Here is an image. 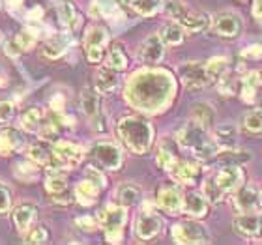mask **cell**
Masks as SVG:
<instances>
[{"label":"cell","instance_id":"cell-24","mask_svg":"<svg viewBox=\"0 0 262 245\" xmlns=\"http://www.w3.org/2000/svg\"><path fill=\"white\" fill-rule=\"evenodd\" d=\"M68 45H70V38H68L66 34H53V36H49V38L45 39L43 47H41V53H43L45 58L56 60V58H60L66 53Z\"/></svg>","mask_w":262,"mask_h":245},{"label":"cell","instance_id":"cell-42","mask_svg":"<svg viewBox=\"0 0 262 245\" xmlns=\"http://www.w3.org/2000/svg\"><path fill=\"white\" fill-rule=\"evenodd\" d=\"M23 238H25L27 243H45L49 240V230L43 225H32V229L28 230Z\"/></svg>","mask_w":262,"mask_h":245},{"label":"cell","instance_id":"cell-29","mask_svg":"<svg viewBox=\"0 0 262 245\" xmlns=\"http://www.w3.org/2000/svg\"><path fill=\"white\" fill-rule=\"evenodd\" d=\"M122 2L142 17L156 15L163 8V0H122Z\"/></svg>","mask_w":262,"mask_h":245},{"label":"cell","instance_id":"cell-55","mask_svg":"<svg viewBox=\"0 0 262 245\" xmlns=\"http://www.w3.org/2000/svg\"><path fill=\"white\" fill-rule=\"evenodd\" d=\"M8 86V77L4 73H0V88H6Z\"/></svg>","mask_w":262,"mask_h":245},{"label":"cell","instance_id":"cell-45","mask_svg":"<svg viewBox=\"0 0 262 245\" xmlns=\"http://www.w3.org/2000/svg\"><path fill=\"white\" fill-rule=\"evenodd\" d=\"M77 227L81 230H84V232H94V230L99 227V221L98 217H92V215H81V217L75 219Z\"/></svg>","mask_w":262,"mask_h":245},{"label":"cell","instance_id":"cell-49","mask_svg":"<svg viewBox=\"0 0 262 245\" xmlns=\"http://www.w3.org/2000/svg\"><path fill=\"white\" fill-rule=\"evenodd\" d=\"M257 92H258L257 86H251V84H244V82H242V101H244V103H255Z\"/></svg>","mask_w":262,"mask_h":245},{"label":"cell","instance_id":"cell-17","mask_svg":"<svg viewBox=\"0 0 262 245\" xmlns=\"http://www.w3.org/2000/svg\"><path fill=\"white\" fill-rule=\"evenodd\" d=\"M212 25L221 38H236L242 32V19L236 13H221L213 19Z\"/></svg>","mask_w":262,"mask_h":245},{"label":"cell","instance_id":"cell-50","mask_svg":"<svg viewBox=\"0 0 262 245\" xmlns=\"http://www.w3.org/2000/svg\"><path fill=\"white\" fill-rule=\"evenodd\" d=\"M246 58H262V45H249L247 49L242 51Z\"/></svg>","mask_w":262,"mask_h":245},{"label":"cell","instance_id":"cell-25","mask_svg":"<svg viewBox=\"0 0 262 245\" xmlns=\"http://www.w3.org/2000/svg\"><path fill=\"white\" fill-rule=\"evenodd\" d=\"M238 139H240V133H238V127L234 124H219L215 129H213V141L217 142L221 148H236L238 146Z\"/></svg>","mask_w":262,"mask_h":245},{"label":"cell","instance_id":"cell-22","mask_svg":"<svg viewBox=\"0 0 262 245\" xmlns=\"http://www.w3.org/2000/svg\"><path fill=\"white\" fill-rule=\"evenodd\" d=\"M184 213H187L189 217L193 219H201L208 213V198L201 193H195V191H189L186 196H184V206H182Z\"/></svg>","mask_w":262,"mask_h":245},{"label":"cell","instance_id":"cell-18","mask_svg":"<svg viewBox=\"0 0 262 245\" xmlns=\"http://www.w3.org/2000/svg\"><path fill=\"white\" fill-rule=\"evenodd\" d=\"M176 23H180L189 32H204L212 25V17L208 13H202V11H191L189 8H186L184 13L176 19Z\"/></svg>","mask_w":262,"mask_h":245},{"label":"cell","instance_id":"cell-53","mask_svg":"<svg viewBox=\"0 0 262 245\" xmlns=\"http://www.w3.org/2000/svg\"><path fill=\"white\" fill-rule=\"evenodd\" d=\"M27 17L30 21H39V19L43 17V8H41V6H36V8H32V10L28 11Z\"/></svg>","mask_w":262,"mask_h":245},{"label":"cell","instance_id":"cell-33","mask_svg":"<svg viewBox=\"0 0 262 245\" xmlns=\"http://www.w3.org/2000/svg\"><path fill=\"white\" fill-rule=\"evenodd\" d=\"M116 84H118V75H116V70L113 68H101L98 71V75H96V88H98L99 92L103 94H109V92H115Z\"/></svg>","mask_w":262,"mask_h":245},{"label":"cell","instance_id":"cell-57","mask_svg":"<svg viewBox=\"0 0 262 245\" xmlns=\"http://www.w3.org/2000/svg\"><path fill=\"white\" fill-rule=\"evenodd\" d=\"M260 206H262V193H260Z\"/></svg>","mask_w":262,"mask_h":245},{"label":"cell","instance_id":"cell-28","mask_svg":"<svg viewBox=\"0 0 262 245\" xmlns=\"http://www.w3.org/2000/svg\"><path fill=\"white\" fill-rule=\"evenodd\" d=\"M141 187L135 184H122L116 189V201H118V204L126 208L137 206L141 202Z\"/></svg>","mask_w":262,"mask_h":245},{"label":"cell","instance_id":"cell-20","mask_svg":"<svg viewBox=\"0 0 262 245\" xmlns=\"http://www.w3.org/2000/svg\"><path fill=\"white\" fill-rule=\"evenodd\" d=\"M53 152H55L68 167L81 163L82 158H84V150H82L79 144H75V142H71V141H55L53 142Z\"/></svg>","mask_w":262,"mask_h":245},{"label":"cell","instance_id":"cell-10","mask_svg":"<svg viewBox=\"0 0 262 245\" xmlns=\"http://www.w3.org/2000/svg\"><path fill=\"white\" fill-rule=\"evenodd\" d=\"M45 191L56 204H62V206L70 204L71 195L68 191V176L64 169H49L45 176Z\"/></svg>","mask_w":262,"mask_h":245},{"label":"cell","instance_id":"cell-16","mask_svg":"<svg viewBox=\"0 0 262 245\" xmlns=\"http://www.w3.org/2000/svg\"><path fill=\"white\" fill-rule=\"evenodd\" d=\"M25 137L21 135L19 129L6 127L0 131V158H10L13 153L21 152L25 148Z\"/></svg>","mask_w":262,"mask_h":245},{"label":"cell","instance_id":"cell-34","mask_svg":"<svg viewBox=\"0 0 262 245\" xmlns=\"http://www.w3.org/2000/svg\"><path fill=\"white\" fill-rule=\"evenodd\" d=\"M13 174H15L17 180L21 182H36L38 180V165L34 163V161H30V159H23V161H19V163L13 165Z\"/></svg>","mask_w":262,"mask_h":245},{"label":"cell","instance_id":"cell-6","mask_svg":"<svg viewBox=\"0 0 262 245\" xmlns=\"http://www.w3.org/2000/svg\"><path fill=\"white\" fill-rule=\"evenodd\" d=\"M170 234L176 243H210L212 241L210 230L201 221H180L172 225Z\"/></svg>","mask_w":262,"mask_h":245},{"label":"cell","instance_id":"cell-47","mask_svg":"<svg viewBox=\"0 0 262 245\" xmlns=\"http://www.w3.org/2000/svg\"><path fill=\"white\" fill-rule=\"evenodd\" d=\"M217 88L223 96H232V94H234V79H232V75H230L229 71H227L225 75L219 77Z\"/></svg>","mask_w":262,"mask_h":245},{"label":"cell","instance_id":"cell-40","mask_svg":"<svg viewBox=\"0 0 262 245\" xmlns=\"http://www.w3.org/2000/svg\"><path fill=\"white\" fill-rule=\"evenodd\" d=\"M58 131H60V125L56 124V122L49 116V118H45L41 127H39L38 137L41 139V141L55 142V141H58Z\"/></svg>","mask_w":262,"mask_h":245},{"label":"cell","instance_id":"cell-46","mask_svg":"<svg viewBox=\"0 0 262 245\" xmlns=\"http://www.w3.org/2000/svg\"><path fill=\"white\" fill-rule=\"evenodd\" d=\"M84 178L92 180L94 184L98 185V187H101V189H105V185H107V178H105V174L98 167H88L86 172H84Z\"/></svg>","mask_w":262,"mask_h":245},{"label":"cell","instance_id":"cell-30","mask_svg":"<svg viewBox=\"0 0 262 245\" xmlns=\"http://www.w3.org/2000/svg\"><path fill=\"white\" fill-rule=\"evenodd\" d=\"M43 120H45L43 110L39 109V107H32V109H28L23 113L19 124H21V129L28 131V133H38L41 124H43Z\"/></svg>","mask_w":262,"mask_h":245},{"label":"cell","instance_id":"cell-5","mask_svg":"<svg viewBox=\"0 0 262 245\" xmlns=\"http://www.w3.org/2000/svg\"><path fill=\"white\" fill-rule=\"evenodd\" d=\"M88 155H90L94 163L105 170H118L122 167V163H124L122 148L111 141L94 142L90 150H88Z\"/></svg>","mask_w":262,"mask_h":245},{"label":"cell","instance_id":"cell-39","mask_svg":"<svg viewBox=\"0 0 262 245\" xmlns=\"http://www.w3.org/2000/svg\"><path fill=\"white\" fill-rule=\"evenodd\" d=\"M202 189H204V196L208 198V202H212V204H217V202L223 201L225 191L219 187L213 176L206 178V182H204V185H202Z\"/></svg>","mask_w":262,"mask_h":245},{"label":"cell","instance_id":"cell-2","mask_svg":"<svg viewBox=\"0 0 262 245\" xmlns=\"http://www.w3.org/2000/svg\"><path fill=\"white\" fill-rule=\"evenodd\" d=\"M176 141L182 148H186L195 155L196 159H213V155L219 152V144L208 135V127L202 125L199 120H189L176 135Z\"/></svg>","mask_w":262,"mask_h":245},{"label":"cell","instance_id":"cell-44","mask_svg":"<svg viewBox=\"0 0 262 245\" xmlns=\"http://www.w3.org/2000/svg\"><path fill=\"white\" fill-rule=\"evenodd\" d=\"M15 115V103L11 99H0V124H8Z\"/></svg>","mask_w":262,"mask_h":245},{"label":"cell","instance_id":"cell-7","mask_svg":"<svg viewBox=\"0 0 262 245\" xmlns=\"http://www.w3.org/2000/svg\"><path fill=\"white\" fill-rule=\"evenodd\" d=\"M109 30L101 25H94L84 34V55L90 64H98L103 60L105 49L109 45Z\"/></svg>","mask_w":262,"mask_h":245},{"label":"cell","instance_id":"cell-32","mask_svg":"<svg viewBox=\"0 0 262 245\" xmlns=\"http://www.w3.org/2000/svg\"><path fill=\"white\" fill-rule=\"evenodd\" d=\"M184 30L186 28L182 27L180 23H167L159 30V38L163 39L165 45L174 47V45H180L184 41Z\"/></svg>","mask_w":262,"mask_h":245},{"label":"cell","instance_id":"cell-15","mask_svg":"<svg viewBox=\"0 0 262 245\" xmlns=\"http://www.w3.org/2000/svg\"><path fill=\"white\" fill-rule=\"evenodd\" d=\"M36 217H38V208L32 202H23L13 210V227L17 229V232L21 236H25L28 230L32 229V225L36 223Z\"/></svg>","mask_w":262,"mask_h":245},{"label":"cell","instance_id":"cell-41","mask_svg":"<svg viewBox=\"0 0 262 245\" xmlns=\"http://www.w3.org/2000/svg\"><path fill=\"white\" fill-rule=\"evenodd\" d=\"M107 65L113 68L116 71H122L127 68V56L126 53L120 49V47H113L109 51V56H107Z\"/></svg>","mask_w":262,"mask_h":245},{"label":"cell","instance_id":"cell-31","mask_svg":"<svg viewBox=\"0 0 262 245\" xmlns=\"http://www.w3.org/2000/svg\"><path fill=\"white\" fill-rule=\"evenodd\" d=\"M25 152H27V158L30 161H34L38 167H47L49 169L51 165H53V159H55L53 148L47 150V148L39 146V144H30V146L25 148Z\"/></svg>","mask_w":262,"mask_h":245},{"label":"cell","instance_id":"cell-23","mask_svg":"<svg viewBox=\"0 0 262 245\" xmlns=\"http://www.w3.org/2000/svg\"><path fill=\"white\" fill-rule=\"evenodd\" d=\"M99 193H101V187H98L92 180L84 178V180H81L75 185L73 196H75V201L79 202L81 206H94L96 201H98Z\"/></svg>","mask_w":262,"mask_h":245},{"label":"cell","instance_id":"cell-36","mask_svg":"<svg viewBox=\"0 0 262 245\" xmlns=\"http://www.w3.org/2000/svg\"><path fill=\"white\" fill-rule=\"evenodd\" d=\"M13 39H15V43L19 45V49H21L23 53H27V51L32 49L34 45H36V41H38V32H36L32 27H27V28H23Z\"/></svg>","mask_w":262,"mask_h":245},{"label":"cell","instance_id":"cell-9","mask_svg":"<svg viewBox=\"0 0 262 245\" xmlns=\"http://www.w3.org/2000/svg\"><path fill=\"white\" fill-rule=\"evenodd\" d=\"M163 230V219L154 212L152 206H144L135 219V236L139 240H154Z\"/></svg>","mask_w":262,"mask_h":245},{"label":"cell","instance_id":"cell-3","mask_svg":"<svg viewBox=\"0 0 262 245\" xmlns=\"http://www.w3.org/2000/svg\"><path fill=\"white\" fill-rule=\"evenodd\" d=\"M118 135L131 152L146 153L152 148L154 127L142 116H126L118 122Z\"/></svg>","mask_w":262,"mask_h":245},{"label":"cell","instance_id":"cell-56","mask_svg":"<svg viewBox=\"0 0 262 245\" xmlns=\"http://www.w3.org/2000/svg\"><path fill=\"white\" fill-rule=\"evenodd\" d=\"M257 110L262 115V98H260V101H258V103H257Z\"/></svg>","mask_w":262,"mask_h":245},{"label":"cell","instance_id":"cell-4","mask_svg":"<svg viewBox=\"0 0 262 245\" xmlns=\"http://www.w3.org/2000/svg\"><path fill=\"white\" fill-rule=\"evenodd\" d=\"M99 227L105 230V240L109 243H120L122 232L127 223V208L122 204H107V206L98 213Z\"/></svg>","mask_w":262,"mask_h":245},{"label":"cell","instance_id":"cell-35","mask_svg":"<svg viewBox=\"0 0 262 245\" xmlns=\"http://www.w3.org/2000/svg\"><path fill=\"white\" fill-rule=\"evenodd\" d=\"M176 152H174V148L170 146L167 141H161V144L158 146V153H156V161H158V165L161 167V169H169L170 165L176 161Z\"/></svg>","mask_w":262,"mask_h":245},{"label":"cell","instance_id":"cell-27","mask_svg":"<svg viewBox=\"0 0 262 245\" xmlns=\"http://www.w3.org/2000/svg\"><path fill=\"white\" fill-rule=\"evenodd\" d=\"M58 19L64 25L66 28H71L75 30L79 25H81V15L77 11V6L71 2V0H60L58 2Z\"/></svg>","mask_w":262,"mask_h":245},{"label":"cell","instance_id":"cell-54","mask_svg":"<svg viewBox=\"0 0 262 245\" xmlns=\"http://www.w3.org/2000/svg\"><path fill=\"white\" fill-rule=\"evenodd\" d=\"M253 15L262 21V0H255V4H253Z\"/></svg>","mask_w":262,"mask_h":245},{"label":"cell","instance_id":"cell-11","mask_svg":"<svg viewBox=\"0 0 262 245\" xmlns=\"http://www.w3.org/2000/svg\"><path fill=\"white\" fill-rule=\"evenodd\" d=\"M81 109L82 115L86 116V120L90 122L92 127H98V131H103V124H101V101H99L98 90H94L92 86L82 88L81 92Z\"/></svg>","mask_w":262,"mask_h":245},{"label":"cell","instance_id":"cell-21","mask_svg":"<svg viewBox=\"0 0 262 245\" xmlns=\"http://www.w3.org/2000/svg\"><path fill=\"white\" fill-rule=\"evenodd\" d=\"M260 202V193L255 185H242L240 189L234 191V204L240 212H255L257 204Z\"/></svg>","mask_w":262,"mask_h":245},{"label":"cell","instance_id":"cell-1","mask_svg":"<svg viewBox=\"0 0 262 245\" xmlns=\"http://www.w3.org/2000/svg\"><path fill=\"white\" fill-rule=\"evenodd\" d=\"M174 94V79L165 71H141L126 88V98L141 110H161Z\"/></svg>","mask_w":262,"mask_h":245},{"label":"cell","instance_id":"cell-12","mask_svg":"<svg viewBox=\"0 0 262 245\" xmlns=\"http://www.w3.org/2000/svg\"><path fill=\"white\" fill-rule=\"evenodd\" d=\"M234 230L244 238L262 236V215L257 212H242L234 219Z\"/></svg>","mask_w":262,"mask_h":245},{"label":"cell","instance_id":"cell-13","mask_svg":"<svg viewBox=\"0 0 262 245\" xmlns=\"http://www.w3.org/2000/svg\"><path fill=\"white\" fill-rule=\"evenodd\" d=\"M139 60H142L144 64H158L163 60L165 56V43L163 39L159 38V34H152L148 36L142 45L139 47Z\"/></svg>","mask_w":262,"mask_h":245},{"label":"cell","instance_id":"cell-14","mask_svg":"<svg viewBox=\"0 0 262 245\" xmlns=\"http://www.w3.org/2000/svg\"><path fill=\"white\" fill-rule=\"evenodd\" d=\"M213 178H215L217 185L225 193H234L244 184V172H242V169L236 163L227 165L221 170H217V174H213Z\"/></svg>","mask_w":262,"mask_h":245},{"label":"cell","instance_id":"cell-26","mask_svg":"<svg viewBox=\"0 0 262 245\" xmlns=\"http://www.w3.org/2000/svg\"><path fill=\"white\" fill-rule=\"evenodd\" d=\"M167 172H169V174L172 176L176 182L189 185V184H193V180H195L196 167L193 163H189V161H182V159H176L174 163H172L169 169H167Z\"/></svg>","mask_w":262,"mask_h":245},{"label":"cell","instance_id":"cell-8","mask_svg":"<svg viewBox=\"0 0 262 245\" xmlns=\"http://www.w3.org/2000/svg\"><path fill=\"white\" fill-rule=\"evenodd\" d=\"M178 75L187 90H201L213 82L206 64L202 62H184L178 65Z\"/></svg>","mask_w":262,"mask_h":245},{"label":"cell","instance_id":"cell-52","mask_svg":"<svg viewBox=\"0 0 262 245\" xmlns=\"http://www.w3.org/2000/svg\"><path fill=\"white\" fill-rule=\"evenodd\" d=\"M64 107H66V101L60 96H55V98L51 99V110L53 113H64Z\"/></svg>","mask_w":262,"mask_h":245},{"label":"cell","instance_id":"cell-38","mask_svg":"<svg viewBox=\"0 0 262 245\" xmlns=\"http://www.w3.org/2000/svg\"><path fill=\"white\" fill-rule=\"evenodd\" d=\"M229 64H230V60L227 56H215L212 60H208L206 68H208L210 77H212V81H215V79H219L221 75H225V73L229 71Z\"/></svg>","mask_w":262,"mask_h":245},{"label":"cell","instance_id":"cell-37","mask_svg":"<svg viewBox=\"0 0 262 245\" xmlns=\"http://www.w3.org/2000/svg\"><path fill=\"white\" fill-rule=\"evenodd\" d=\"M191 115L195 120H199L202 125H206L208 129L212 127V122H213V115H215V110H213L212 105L208 103H196L195 107H193Z\"/></svg>","mask_w":262,"mask_h":245},{"label":"cell","instance_id":"cell-48","mask_svg":"<svg viewBox=\"0 0 262 245\" xmlns=\"http://www.w3.org/2000/svg\"><path fill=\"white\" fill-rule=\"evenodd\" d=\"M11 208V195L6 185L0 184V213H8Z\"/></svg>","mask_w":262,"mask_h":245},{"label":"cell","instance_id":"cell-51","mask_svg":"<svg viewBox=\"0 0 262 245\" xmlns=\"http://www.w3.org/2000/svg\"><path fill=\"white\" fill-rule=\"evenodd\" d=\"M4 51H6V55H10V56H19L23 53V51L19 49V45L15 43V39H10V41H6V43H4Z\"/></svg>","mask_w":262,"mask_h":245},{"label":"cell","instance_id":"cell-43","mask_svg":"<svg viewBox=\"0 0 262 245\" xmlns=\"http://www.w3.org/2000/svg\"><path fill=\"white\" fill-rule=\"evenodd\" d=\"M244 129L249 131V133H262V115L258 110L247 113L244 116Z\"/></svg>","mask_w":262,"mask_h":245},{"label":"cell","instance_id":"cell-19","mask_svg":"<svg viewBox=\"0 0 262 245\" xmlns=\"http://www.w3.org/2000/svg\"><path fill=\"white\" fill-rule=\"evenodd\" d=\"M158 206L169 213H178L184 206V196H182L180 189L172 187V185L161 187L158 191Z\"/></svg>","mask_w":262,"mask_h":245}]
</instances>
